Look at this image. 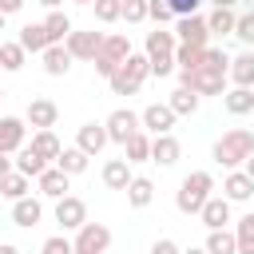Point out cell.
<instances>
[{
  "mask_svg": "<svg viewBox=\"0 0 254 254\" xmlns=\"http://www.w3.org/2000/svg\"><path fill=\"white\" fill-rule=\"evenodd\" d=\"M175 48H179V36L167 32L163 24H155V32H147L143 52H147V60H151V75L171 79V75L179 71V64H175Z\"/></svg>",
  "mask_w": 254,
  "mask_h": 254,
  "instance_id": "cell-1",
  "label": "cell"
},
{
  "mask_svg": "<svg viewBox=\"0 0 254 254\" xmlns=\"http://www.w3.org/2000/svg\"><path fill=\"white\" fill-rule=\"evenodd\" d=\"M250 155H254V131H246V127L222 131V135L214 139V147H210V159H214L218 167H226V171L242 167Z\"/></svg>",
  "mask_w": 254,
  "mask_h": 254,
  "instance_id": "cell-2",
  "label": "cell"
},
{
  "mask_svg": "<svg viewBox=\"0 0 254 254\" xmlns=\"http://www.w3.org/2000/svg\"><path fill=\"white\" fill-rule=\"evenodd\" d=\"M210 194H214V175H210V171H190V175L179 183V190H175V206H179L183 214H198Z\"/></svg>",
  "mask_w": 254,
  "mask_h": 254,
  "instance_id": "cell-3",
  "label": "cell"
},
{
  "mask_svg": "<svg viewBox=\"0 0 254 254\" xmlns=\"http://www.w3.org/2000/svg\"><path fill=\"white\" fill-rule=\"evenodd\" d=\"M147 75H151V60H147V52H131V56L115 67V75L107 79V83H111V95H135V91L143 87Z\"/></svg>",
  "mask_w": 254,
  "mask_h": 254,
  "instance_id": "cell-4",
  "label": "cell"
},
{
  "mask_svg": "<svg viewBox=\"0 0 254 254\" xmlns=\"http://www.w3.org/2000/svg\"><path fill=\"white\" fill-rule=\"evenodd\" d=\"M179 75V83L183 87H190V91H198V95H226V87H230V71L226 67H210V64H198L194 71H175Z\"/></svg>",
  "mask_w": 254,
  "mask_h": 254,
  "instance_id": "cell-5",
  "label": "cell"
},
{
  "mask_svg": "<svg viewBox=\"0 0 254 254\" xmlns=\"http://www.w3.org/2000/svg\"><path fill=\"white\" fill-rule=\"evenodd\" d=\"M127 56H131V40H127L123 32H111V36H103V48H99V56L91 60V67H95V75L111 79L115 67H119Z\"/></svg>",
  "mask_w": 254,
  "mask_h": 254,
  "instance_id": "cell-6",
  "label": "cell"
},
{
  "mask_svg": "<svg viewBox=\"0 0 254 254\" xmlns=\"http://www.w3.org/2000/svg\"><path fill=\"white\" fill-rule=\"evenodd\" d=\"M71 246H75V254H107V246H111V230H107L103 222H91V218H87V222L75 230Z\"/></svg>",
  "mask_w": 254,
  "mask_h": 254,
  "instance_id": "cell-7",
  "label": "cell"
},
{
  "mask_svg": "<svg viewBox=\"0 0 254 254\" xmlns=\"http://www.w3.org/2000/svg\"><path fill=\"white\" fill-rule=\"evenodd\" d=\"M103 127H107V139L123 147L135 131H143V119H139V111H131V107H115V111L103 119Z\"/></svg>",
  "mask_w": 254,
  "mask_h": 254,
  "instance_id": "cell-8",
  "label": "cell"
},
{
  "mask_svg": "<svg viewBox=\"0 0 254 254\" xmlns=\"http://www.w3.org/2000/svg\"><path fill=\"white\" fill-rule=\"evenodd\" d=\"M64 44H67L71 60L91 64V60L99 56V48H103V32H95V28H71V36H67Z\"/></svg>",
  "mask_w": 254,
  "mask_h": 254,
  "instance_id": "cell-9",
  "label": "cell"
},
{
  "mask_svg": "<svg viewBox=\"0 0 254 254\" xmlns=\"http://www.w3.org/2000/svg\"><path fill=\"white\" fill-rule=\"evenodd\" d=\"M175 36L179 44H190V48H206L210 44V28H206V16L194 12V16H179L175 20Z\"/></svg>",
  "mask_w": 254,
  "mask_h": 254,
  "instance_id": "cell-10",
  "label": "cell"
},
{
  "mask_svg": "<svg viewBox=\"0 0 254 254\" xmlns=\"http://www.w3.org/2000/svg\"><path fill=\"white\" fill-rule=\"evenodd\" d=\"M56 222H60V230H79V226L87 222V202H83L79 194L56 198Z\"/></svg>",
  "mask_w": 254,
  "mask_h": 254,
  "instance_id": "cell-11",
  "label": "cell"
},
{
  "mask_svg": "<svg viewBox=\"0 0 254 254\" xmlns=\"http://www.w3.org/2000/svg\"><path fill=\"white\" fill-rule=\"evenodd\" d=\"M139 119H143V131H151V135H171L179 115L171 111V103H147V107L139 111Z\"/></svg>",
  "mask_w": 254,
  "mask_h": 254,
  "instance_id": "cell-12",
  "label": "cell"
},
{
  "mask_svg": "<svg viewBox=\"0 0 254 254\" xmlns=\"http://www.w3.org/2000/svg\"><path fill=\"white\" fill-rule=\"evenodd\" d=\"M28 139V119L24 115H0V151L16 155Z\"/></svg>",
  "mask_w": 254,
  "mask_h": 254,
  "instance_id": "cell-13",
  "label": "cell"
},
{
  "mask_svg": "<svg viewBox=\"0 0 254 254\" xmlns=\"http://www.w3.org/2000/svg\"><path fill=\"white\" fill-rule=\"evenodd\" d=\"M24 119H28V127L32 131H48V127H56V119H60V107L52 103V99H32L28 107H24Z\"/></svg>",
  "mask_w": 254,
  "mask_h": 254,
  "instance_id": "cell-14",
  "label": "cell"
},
{
  "mask_svg": "<svg viewBox=\"0 0 254 254\" xmlns=\"http://www.w3.org/2000/svg\"><path fill=\"white\" fill-rule=\"evenodd\" d=\"M36 187H40V194H44V198H52V202H56V198H64V194L71 190V175H67V171H60V167L52 163V167L36 179Z\"/></svg>",
  "mask_w": 254,
  "mask_h": 254,
  "instance_id": "cell-15",
  "label": "cell"
},
{
  "mask_svg": "<svg viewBox=\"0 0 254 254\" xmlns=\"http://www.w3.org/2000/svg\"><path fill=\"white\" fill-rule=\"evenodd\" d=\"M198 218H202L206 230H222V226L230 222V198H226V194H210V198L202 202Z\"/></svg>",
  "mask_w": 254,
  "mask_h": 254,
  "instance_id": "cell-16",
  "label": "cell"
},
{
  "mask_svg": "<svg viewBox=\"0 0 254 254\" xmlns=\"http://www.w3.org/2000/svg\"><path fill=\"white\" fill-rule=\"evenodd\" d=\"M183 159V143L175 135H151V163L159 167H175Z\"/></svg>",
  "mask_w": 254,
  "mask_h": 254,
  "instance_id": "cell-17",
  "label": "cell"
},
{
  "mask_svg": "<svg viewBox=\"0 0 254 254\" xmlns=\"http://www.w3.org/2000/svg\"><path fill=\"white\" fill-rule=\"evenodd\" d=\"M222 194H226L230 202H250V198H254V179L234 167V171H226V179H222Z\"/></svg>",
  "mask_w": 254,
  "mask_h": 254,
  "instance_id": "cell-18",
  "label": "cell"
},
{
  "mask_svg": "<svg viewBox=\"0 0 254 254\" xmlns=\"http://www.w3.org/2000/svg\"><path fill=\"white\" fill-rule=\"evenodd\" d=\"M107 143H111V139H107V127H103V123H83V127L75 131V147H79V151H87L91 159H95Z\"/></svg>",
  "mask_w": 254,
  "mask_h": 254,
  "instance_id": "cell-19",
  "label": "cell"
},
{
  "mask_svg": "<svg viewBox=\"0 0 254 254\" xmlns=\"http://www.w3.org/2000/svg\"><path fill=\"white\" fill-rule=\"evenodd\" d=\"M40 218H44V202H40L36 194H24V198H16V202H12V222H16V226L32 230Z\"/></svg>",
  "mask_w": 254,
  "mask_h": 254,
  "instance_id": "cell-20",
  "label": "cell"
},
{
  "mask_svg": "<svg viewBox=\"0 0 254 254\" xmlns=\"http://www.w3.org/2000/svg\"><path fill=\"white\" fill-rule=\"evenodd\" d=\"M48 167H52V163H48V159H44V155H40L32 143H24V147L16 151V171H20V175H28V179H40Z\"/></svg>",
  "mask_w": 254,
  "mask_h": 254,
  "instance_id": "cell-21",
  "label": "cell"
},
{
  "mask_svg": "<svg viewBox=\"0 0 254 254\" xmlns=\"http://www.w3.org/2000/svg\"><path fill=\"white\" fill-rule=\"evenodd\" d=\"M230 83L234 87H254V48L230 56Z\"/></svg>",
  "mask_w": 254,
  "mask_h": 254,
  "instance_id": "cell-22",
  "label": "cell"
},
{
  "mask_svg": "<svg viewBox=\"0 0 254 254\" xmlns=\"http://www.w3.org/2000/svg\"><path fill=\"white\" fill-rule=\"evenodd\" d=\"M16 40L24 44V52H36V56H44V52L52 48V36H48V28H44V20H40V24H24Z\"/></svg>",
  "mask_w": 254,
  "mask_h": 254,
  "instance_id": "cell-23",
  "label": "cell"
},
{
  "mask_svg": "<svg viewBox=\"0 0 254 254\" xmlns=\"http://www.w3.org/2000/svg\"><path fill=\"white\" fill-rule=\"evenodd\" d=\"M40 64H44V71L56 75V79L67 75V71H71V52H67V44H52V48L40 56Z\"/></svg>",
  "mask_w": 254,
  "mask_h": 254,
  "instance_id": "cell-24",
  "label": "cell"
},
{
  "mask_svg": "<svg viewBox=\"0 0 254 254\" xmlns=\"http://www.w3.org/2000/svg\"><path fill=\"white\" fill-rule=\"evenodd\" d=\"M131 179H135V175H131V163H127V159H107V163H103V187H107V190H127Z\"/></svg>",
  "mask_w": 254,
  "mask_h": 254,
  "instance_id": "cell-25",
  "label": "cell"
},
{
  "mask_svg": "<svg viewBox=\"0 0 254 254\" xmlns=\"http://www.w3.org/2000/svg\"><path fill=\"white\" fill-rule=\"evenodd\" d=\"M127 206H135V210H143V206H151V198H155V183L147 179V175H135L131 183H127Z\"/></svg>",
  "mask_w": 254,
  "mask_h": 254,
  "instance_id": "cell-26",
  "label": "cell"
},
{
  "mask_svg": "<svg viewBox=\"0 0 254 254\" xmlns=\"http://www.w3.org/2000/svg\"><path fill=\"white\" fill-rule=\"evenodd\" d=\"M222 107H226L230 115H250V111H254V87H226Z\"/></svg>",
  "mask_w": 254,
  "mask_h": 254,
  "instance_id": "cell-27",
  "label": "cell"
},
{
  "mask_svg": "<svg viewBox=\"0 0 254 254\" xmlns=\"http://www.w3.org/2000/svg\"><path fill=\"white\" fill-rule=\"evenodd\" d=\"M234 24H238V12L234 8H210V16H206L210 40L214 36H234Z\"/></svg>",
  "mask_w": 254,
  "mask_h": 254,
  "instance_id": "cell-28",
  "label": "cell"
},
{
  "mask_svg": "<svg viewBox=\"0 0 254 254\" xmlns=\"http://www.w3.org/2000/svg\"><path fill=\"white\" fill-rule=\"evenodd\" d=\"M44 28H48L52 44H64V40L71 36V28H75V24H71V16H67L64 8H52V12L44 16Z\"/></svg>",
  "mask_w": 254,
  "mask_h": 254,
  "instance_id": "cell-29",
  "label": "cell"
},
{
  "mask_svg": "<svg viewBox=\"0 0 254 254\" xmlns=\"http://www.w3.org/2000/svg\"><path fill=\"white\" fill-rule=\"evenodd\" d=\"M123 159L127 163H151V131H135L123 143Z\"/></svg>",
  "mask_w": 254,
  "mask_h": 254,
  "instance_id": "cell-30",
  "label": "cell"
},
{
  "mask_svg": "<svg viewBox=\"0 0 254 254\" xmlns=\"http://www.w3.org/2000/svg\"><path fill=\"white\" fill-rule=\"evenodd\" d=\"M167 103H171V111H175V115H194V111H198V103H202V95L179 83V87L171 91V99H167Z\"/></svg>",
  "mask_w": 254,
  "mask_h": 254,
  "instance_id": "cell-31",
  "label": "cell"
},
{
  "mask_svg": "<svg viewBox=\"0 0 254 254\" xmlns=\"http://www.w3.org/2000/svg\"><path fill=\"white\" fill-rule=\"evenodd\" d=\"M87 163H91V155H87V151H79V147H64V151H60V159H56V167H60V171H67L71 179H75V175H83V171H87Z\"/></svg>",
  "mask_w": 254,
  "mask_h": 254,
  "instance_id": "cell-32",
  "label": "cell"
},
{
  "mask_svg": "<svg viewBox=\"0 0 254 254\" xmlns=\"http://www.w3.org/2000/svg\"><path fill=\"white\" fill-rule=\"evenodd\" d=\"M24 60H28V52H24L20 40H0V67L4 71H20Z\"/></svg>",
  "mask_w": 254,
  "mask_h": 254,
  "instance_id": "cell-33",
  "label": "cell"
},
{
  "mask_svg": "<svg viewBox=\"0 0 254 254\" xmlns=\"http://www.w3.org/2000/svg\"><path fill=\"white\" fill-rule=\"evenodd\" d=\"M32 190V179L28 175H20V171H8L4 179H0V194L8 198V202H16V198H24Z\"/></svg>",
  "mask_w": 254,
  "mask_h": 254,
  "instance_id": "cell-34",
  "label": "cell"
},
{
  "mask_svg": "<svg viewBox=\"0 0 254 254\" xmlns=\"http://www.w3.org/2000/svg\"><path fill=\"white\" fill-rule=\"evenodd\" d=\"M202 246H206L210 254H238V238H234V230H230V226H222V230H210Z\"/></svg>",
  "mask_w": 254,
  "mask_h": 254,
  "instance_id": "cell-35",
  "label": "cell"
},
{
  "mask_svg": "<svg viewBox=\"0 0 254 254\" xmlns=\"http://www.w3.org/2000/svg\"><path fill=\"white\" fill-rule=\"evenodd\" d=\"M32 147H36L48 163H56V159H60V151H64V143L56 139V131H52V127H48V131H32Z\"/></svg>",
  "mask_w": 254,
  "mask_h": 254,
  "instance_id": "cell-36",
  "label": "cell"
},
{
  "mask_svg": "<svg viewBox=\"0 0 254 254\" xmlns=\"http://www.w3.org/2000/svg\"><path fill=\"white\" fill-rule=\"evenodd\" d=\"M234 238H238V254H254V210H246L234 222Z\"/></svg>",
  "mask_w": 254,
  "mask_h": 254,
  "instance_id": "cell-37",
  "label": "cell"
},
{
  "mask_svg": "<svg viewBox=\"0 0 254 254\" xmlns=\"http://www.w3.org/2000/svg\"><path fill=\"white\" fill-rule=\"evenodd\" d=\"M202 52H206V48H190V44H179V48H175V64H179L183 71H194V67L202 64Z\"/></svg>",
  "mask_w": 254,
  "mask_h": 254,
  "instance_id": "cell-38",
  "label": "cell"
},
{
  "mask_svg": "<svg viewBox=\"0 0 254 254\" xmlns=\"http://www.w3.org/2000/svg\"><path fill=\"white\" fill-rule=\"evenodd\" d=\"M91 8H95V20H99V24H115V20H123V0H95Z\"/></svg>",
  "mask_w": 254,
  "mask_h": 254,
  "instance_id": "cell-39",
  "label": "cell"
},
{
  "mask_svg": "<svg viewBox=\"0 0 254 254\" xmlns=\"http://www.w3.org/2000/svg\"><path fill=\"white\" fill-rule=\"evenodd\" d=\"M147 20H155V24H175L179 16H175V8H171L167 0H147Z\"/></svg>",
  "mask_w": 254,
  "mask_h": 254,
  "instance_id": "cell-40",
  "label": "cell"
},
{
  "mask_svg": "<svg viewBox=\"0 0 254 254\" xmlns=\"http://www.w3.org/2000/svg\"><path fill=\"white\" fill-rule=\"evenodd\" d=\"M40 254H75V246H71L67 234H52V238L40 246Z\"/></svg>",
  "mask_w": 254,
  "mask_h": 254,
  "instance_id": "cell-41",
  "label": "cell"
},
{
  "mask_svg": "<svg viewBox=\"0 0 254 254\" xmlns=\"http://www.w3.org/2000/svg\"><path fill=\"white\" fill-rule=\"evenodd\" d=\"M123 20L127 24H143L147 20V0H123Z\"/></svg>",
  "mask_w": 254,
  "mask_h": 254,
  "instance_id": "cell-42",
  "label": "cell"
},
{
  "mask_svg": "<svg viewBox=\"0 0 254 254\" xmlns=\"http://www.w3.org/2000/svg\"><path fill=\"white\" fill-rule=\"evenodd\" d=\"M234 36L246 44V48H254V12H246V16H238V24H234Z\"/></svg>",
  "mask_w": 254,
  "mask_h": 254,
  "instance_id": "cell-43",
  "label": "cell"
},
{
  "mask_svg": "<svg viewBox=\"0 0 254 254\" xmlns=\"http://www.w3.org/2000/svg\"><path fill=\"white\" fill-rule=\"evenodd\" d=\"M167 4L175 8V16H194L202 8V0H167Z\"/></svg>",
  "mask_w": 254,
  "mask_h": 254,
  "instance_id": "cell-44",
  "label": "cell"
},
{
  "mask_svg": "<svg viewBox=\"0 0 254 254\" xmlns=\"http://www.w3.org/2000/svg\"><path fill=\"white\" fill-rule=\"evenodd\" d=\"M151 254H183V250H179L175 238H155V242H151Z\"/></svg>",
  "mask_w": 254,
  "mask_h": 254,
  "instance_id": "cell-45",
  "label": "cell"
},
{
  "mask_svg": "<svg viewBox=\"0 0 254 254\" xmlns=\"http://www.w3.org/2000/svg\"><path fill=\"white\" fill-rule=\"evenodd\" d=\"M20 8H24V0H0V12H4V16H16Z\"/></svg>",
  "mask_w": 254,
  "mask_h": 254,
  "instance_id": "cell-46",
  "label": "cell"
},
{
  "mask_svg": "<svg viewBox=\"0 0 254 254\" xmlns=\"http://www.w3.org/2000/svg\"><path fill=\"white\" fill-rule=\"evenodd\" d=\"M8 171H16V159H12V155H4V151H0V179H4V175H8Z\"/></svg>",
  "mask_w": 254,
  "mask_h": 254,
  "instance_id": "cell-47",
  "label": "cell"
},
{
  "mask_svg": "<svg viewBox=\"0 0 254 254\" xmlns=\"http://www.w3.org/2000/svg\"><path fill=\"white\" fill-rule=\"evenodd\" d=\"M0 254H20V246H12V242H0Z\"/></svg>",
  "mask_w": 254,
  "mask_h": 254,
  "instance_id": "cell-48",
  "label": "cell"
},
{
  "mask_svg": "<svg viewBox=\"0 0 254 254\" xmlns=\"http://www.w3.org/2000/svg\"><path fill=\"white\" fill-rule=\"evenodd\" d=\"M36 4H44V8H48V12H52V8H60V4H64V0H36Z\"/></svg>",
  "mask_w": 254,
  "mask_h": 254,
  "instance_id": "cell-49",
  "label": "cell"
},
{
  "mask_svg": "<svg viewBox=\"0 0 254 254\" xmlns=\"http://www.w3.org/2000/svg\"><path fill=\"white\" fill-rule=\"evenodd\" d=\"M242 171H246V175H250V179H254V155H250V159H246V163H242Z\"/></svg>",
  "mask_w": 254,
  "mask_h": 254,
  "instance_id": "cell-50",
  "label": "cell"
},
{
  "mask_svg": "<svg viewBox=\"0 0 254 254\" xmlns=\"http://www.w3.org/2000/svg\"><path fill=\"white\" fill-rule=\"evenodd\" d=\"M183 254H210V250H206V246H187Z\"/></svg>",
  "mask_w": 254,
  "mask_h": 254,
  "instance_id": "cell-51",
  "label": "cell"
},
{
  "mask_svg": "<svg viewBox=\"0 0 254 254\" xmlns=\"http://www.w3.org/2000/svg\"><path fill=\"white\" fill-rule=\"evenodd\" d=\"M210 4H214V8H234L238 0H210Z\"/></svg>",
  "mask_w": 254,
  "mask_h": 254,
  "instance_id": "cell-52",
  "label": "cell"
},
{
  "mask_svg": "<svg viewBox=\"0 0 254 254\" xmlns=\"http://www.w3.org/2000/svg\"><path fill=\"white\" fill-rule=\"evenodd\" d=\"M4 20H8V16H4V12H0V32H4Z\"/></svg>",
  "mask_w": 254,
  "mask_h": 254,
  "instance_id": "cell-53",
  "label": "cell"
},
{
  "mask_svg": "<svg viewBox=\"0 0 254 254\" xmlns=\"http://www.w3.org/2000/svg\"><path fill=\"white\" fill-rule=\"evenodd\" d=\"M71 4H95V0H71Z\"/></svg>",
  "mask_w": 254,
  "mask_h": 254,
  "instance_id": "cell-54",
  "label": "cell"
},
{
  "mask_svg": "<svg viewBox=\"0 0 254 254\" xmlns=\"http://www.w3.org/2000/svg\"><path fill=\"white\" fill-rule=\"evenodd\" d=\"M0 99H4V91H0Z\"/></svg>",
  "mask_w": 254,
  "mask_h": 254,
  "instance_id": "cell-55",
  "label": "cell"
}]
</instances>
